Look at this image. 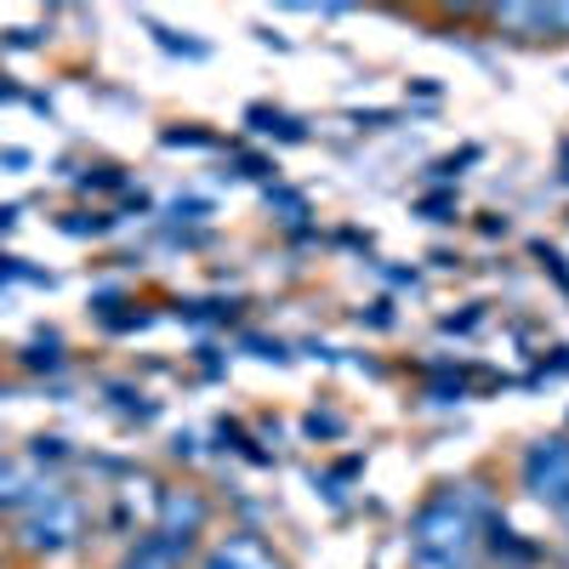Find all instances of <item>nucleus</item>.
I'll use <instances>...</instances> for the list:
<instances>
[{
	"label": "nucleus",
	"mask_w": 569,
	"mask_h": 569,
	"mask_svg": "<svg viewBox=\"0 0 569 569\" xmlns=\"http://www.w3.org/2000/svg\"><path fill=\"white\" fill-rule=\"evenodd\" d=\"M485 525H490V507L485 496L450 479L439 490H427V501L410 512V563L416 569H472V558H479L485 547Z\"/></svg>",
	"instance_id": "1"
},
{
	"label": "nucleus",
	"mask_w": 569,
	"mask_h": 569,
	"mask_svg": "<svg viewBox=\"0 0 569 569\" xmlns=\"http://www.w3.org/2000/svg\"><path fill=\"white\" fill-rule=\"evenodd\" d=\"M86 536V501L63 485H46L23 512H18V552L23 558H63Z\"/></svg>",
	"instance_id": "2"
},
{
	"label": "nucleus",
	"mask_w": 569,
	"mask_h": 569,
	"mask_svg": "<svg viewBox=\"0 0 569 569\" xmlns=\"http://www.w3.org/2000/svg\"><path fill=\"white\" fill-rule=\"evenodd\" d=\"M518 490L536 507L569 518V433H547V439L525 445V456H518Z\"/></svg>",
	"instance_id": "3"
},
{
	"label": "nucleus",
	"mask_w": 569,
	"mask_h": 569,
	"mask_svg": "<svg viewBox=\"0 0 569 569\" xmlns=\"http://www.w3.org/2000/svg\"><path fill=\"white\" fill-rule=\"evenodd\" d=\"M149 530H160L166 541H177V547L194 552L200 536L211 530V501H206V490H194V485H171V490H160V501H154V525H149Z\"/></svg>",
	"instance_id": "4"
},
{
	"label": "nucleus",
	"mask_w": 569,
	"mask_h": 569,
	"mask_svg": "<svg viewBox=\"0 0 569 569\" xmlns=\"http://www.w3.org/2000/svg\"><path fill=\"white\" fill-rule=\"evenodd\" d=\"M194 569H291V558H284L262 530H228L194 558Z\"/></svg>",
	"instance_id": "5"
},
{
	"label": "nucleus",
	"mask_w": 569,
	"mask_h": 569,
	"mask_svg": "<svg viewBox=\"0 0 569 569\" xmlns=\"http://www.w3.org/2000/svg\"><path fill=\"white\" fill-rule=\"evenodd\" d=\"M490 23L518 40H569V7H496Z\"/></svg>",
	"instance_id": "6"
},
{
	"label": "nucleus",
	"mask_w": 569,
	"mask_h": 569,
	"mask_svg": "<svg viewBox=\"0 0 569 569\" xmlns=\"http://www.w3.org/2000/svg\"><path fill=\"white\" fill-rule=\"evenodd\" d=\"M46 490L40 479V467L29 456H12V450H0V512H23L34 496Z\"/></svg>",
	"instance_id": "7"
},
{
	"label": "nucleus",
	"mask_w": 569,
	"mask_h": 569,
	"mask_svg": "<svg viewBox=\"0 0 569 569\" xmlns=\"http://www.w3.org/2000/svg\"><path fill=\"white\" fill-rule=\"evenodd\" d=\"M188 563H194V552H188V547L166 541L160 530H142V536L120 552L114 569H188Z\"/></svg>",
	"instance_id": "8"
},
{
	"label": "nucleus",
	"mask_w": 569,
	"mask_h": 569,
	"mask_svg": "<svg viewBox=\"0 0 569 569\" xmlns=\"http://www.w3.org/2000/svg\"><path fill=\"white\" fill-rule=\"evenodd\" d=\"M563 563H569V518H563Z\"/></svg>",
	"instance_id": "9"
},
{
	"label": "nucleus",
	"mask_w": 569,
	"mask_h": 569,
	"mask_svg": "<svg viewBox=\"0 0 569 569\" xmlns=\"http://www.w3.org/2000/svg\"><path fill=\"white\" fill-rule=\"evenodd\" d=\"M563 177H569V142H563Z\"/></svg>",
	"instance_id": "10"
}]
</instances>
